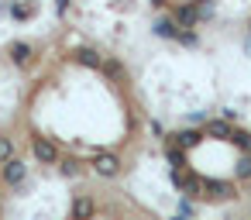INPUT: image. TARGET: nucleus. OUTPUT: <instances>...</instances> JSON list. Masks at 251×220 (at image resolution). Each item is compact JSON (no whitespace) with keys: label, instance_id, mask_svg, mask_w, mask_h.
I'll return each instance as SVG.
<instances>
[{"label":"nucleus","instance_id":"f257e3e1","mask_svg":"<svg viewBox=\"0 0 251 220\" xmlns=\"http://www.w3.org/2000/svg\"><path fill=\"white\" fill-rule=\"evenodd\" d=\"M31 155H35L42 165H55V162H59V148H55L52 141H45V138H35V141H31Z\"/></svg>","mask_w":251,"mask_h":220},{"label":"nucleus","instance_id":"f03ea898","mask_svg":"<svg viewBox=\"0 0 251 220\" xmlns=\"http://www.w3.org/2000/svg\"><path fill=\"white\" fill-rule=\"evenodd\" d=\"M25 175H28V165H25L21 158H7V162H4V182H7V186H21Z\"/></svg>","mask_w":251,"mask_h":220},{"label":"nucleus","instance_id":"7ed1b4c3","mask_svg":"<svg viewBox=\"0 0 251 220\" xmlns=\"http://www.w3.org/2000/svg\"><path fill=\"white\" fill-rule=\"evenodd\" d=\"M93 169H97L100 175H117V169H121V162H117V155H97V162H93Z\"/></svg>","mask_w":251,"mask_h":220},{"label":"nucleus","instance_id":"20e7f679","mask_svg":"<svg viewBox=\"0 0 251 220\" xmlns=\"http://www.w3.org/2000/svg\"><path fill=\"white\" fill-rule=\"evenodd\" d=\"M93 213V199L90 196H76V203H73V220H86Z\"/></svg>","mask_w":251,"mask_h":220},{"label":"nucleus","instance_id":"39448f33","mask_svg":"<svg viewBox=\"0 0 251 220\" xmlns=\"http://www.w3.org/2000/svg\"><path fill=\"white\" fill-rule=\"evenodd\" d=\"M155 31H158L162 38H179V24H176L172 18H162V21L155 24Z\"/></svg>","mask_w":251,"mask_h":220},{"label":"nucleus","instance_id":"423d86ee","mask_svg":"<svg viewBox=\"0 0 251 220\" xmlns=\"http://www.w3.org/2000/svg\"><path fill=\"white\" fill-rule=\"evenodd\" d=\"M172 141H176L179 148H193V145H200L203 138H200V131H182V134H172Z\"/></svg>","mask_w":251,"mask_h":220},{"label":"nucleus","instance_id":"0eeeda50","mask_svg":"<svg viewBox=\"0 0 251 220\" xmlns=\"http://www.w3.org/2000/svg\"><path fill=\"white\" fill-rule=\"evenodd\" d=\"M28 55H31V49H28V45H21V42L11 49V59H14L18 66H25V62H28Z\"/></svg>","mask_w":251,"mask_h":220},{"label":"nucleus","instance_id":"6e6552de","mask_svg":"<svg viewBox=\"0 0 251 220\" xmlns=\"http://www.w3.org/2000/svg\"><path fill=\"white\" fill-rule=\"evenodd\" d=\"M7 158H14V141L11 138H0V165H4Z\"/></svg>","mask_w":251,"mask_h":220},{"label":"nucleus","instance_id":"1a4fd4ad","mask_svg":"<svg viewBox=\"0 0 251 220\" xmlns=\"http://www.w3.org/2000/svg\"><path fill=\"white\" fill-rule=\"evenodd\" d=\"M179 24H182V28H193V24H196V7H182V11H179Z\"/></svg>","mask_w":251,"mask_h":220},{"label":"nucleus","instance_id":"9d476101","mask_svg":"<svg viewBox=\"0 0 251 220\" xmlns=\"http://www.w3.org/2000/svg\"><path fill=\"white\" fill-rule=\"evenodd\" d=\"M76 62H79V66H100V55L90 52V49H83V52L76 55Z\"/></svg>","mask_w":251,"mask_h":220},{"label":"nucleus","instance_id":"9b49d317","mask_svg":"<svg viewBox=\"0 0 251 220\" xmlns=\"http://www.w3.org/2000/svg\"><path fill=\"white\" fill-rule=\"evenodd\" d=\"M210 134H224V138H227V134H230V127H227L224 121H213V124H210Z\"/></svg>","mask_w":251,"mask_h":220},{"label":"nucleus","instance_id":"f8f14e48","mask_svg":"<svg viewBox=\"0 0 251 220\" xmlns=\"http://www.w3.org/2000/svg\"><path fill=\"white\" fill-rule=\"evenodd\" d=\"M234 145L244 148V151H251V134H234Z\"/></svg>","mask_w":251,"mask_h":220},{"label":"nucleus","instance_id":"ddd939ff","mask_svg":"<svg viewBox=\"0 0 251 220\" xmlns=\"http://www.w3.org/2000/svg\"><path fill=\"white\" fill-rule=\"evenodd\" d=\"M179 42H182V45H189V49H193V45H196V42H200V38H196V35H193V31H179Z\"/></svg>","mask_w":251,"mask_h":220},{"label":"nucleus","instance_id":"4468645a","mask_svg":"<svg viewBox=\"0 0 251 220\" xmlns=\"http://www.w3.org/2000/svg\"><path fill=\"white\" fill-rule=\"evenodd\" d=\"M62 172H66V175H76L79 169H76V162H62Z\"/></svg>","mask_w":251,"mask_h":220},{"label":"nucleus","instance_id":"2eb2a0df","mask_svg":"<svg viewBox=\"0 0 251 220\" xmlns=\"http://www.w3.org/2000/svg\"><path fill=\"white\" fill-rule=\"evenodd\" d=\"M66 7H69V0H55V11H59V14H62Z\"/></svg>","mask_w":251,"mask_h":220},{"label":"nucleus","instance_id":"dca6fc26","mask_svg":"<svg viewBox=\"0 0 251 220\" xmlns=\"http://www.w3.org/2000/svg\"><path fill=\"white\" fill-rule=\"evenodd\" d=\"M241 175H251V162H244V165H241Z\"/></svg>","mask_w":251,"mask_h":220},{"label":"nucleus","instance_id":"f3484780","mask_svg":"<svg viewBox=\"0 0 251 220\" xmlns=\"http://www.w3.org/2000/svg\"><path fill=\"white\" fill-rule=\"evenodd\" d=\"M172 220H186V217H182V213H179V217H172Z\"/></svg>","mask_w":251,"mask_h":220}]
</instances>
